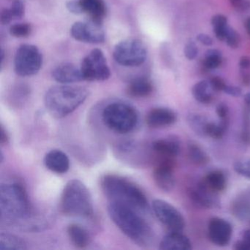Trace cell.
<instances>
[{
    "instance_id": "6da1fadb",
    "label": "cell",
    "mask_w": 250,
    "mask_h": 250,
    "mask_svg": "<svg viewBox=\"0 0 250 250\" xmlns=\"http://www.w3.org/2000/svg\"><path fill=\"white\" fill-rule=\"evenodd\" d=\"M137 211L116 202H110L108 206L109 217L121 232L137 245L147 247L153 240V231Z\"/></svg>"
},
{
    "instance_id": "7a4b0ae2",
    "label": "cell",
    "mask_w": 250,
    "mask_h": 250,
    "mask_svg": "<svg viewBox=\"0 0 250 250\" xmlns=\"http://www.w3.org/2000/svg\"><path fill=\"white\" fill-rule=\"evenodd\" d=\"M101 187L110 202L122 203L137 211L148 208V202L143 190L125 177L113 174L104 175Z\"/></svg>"
},
{
    "instance_id": "3957f363",
    "label": "cell",
    "mask_w": 250,
    "mask_h": 250,
    "mask_svg": "<svg viewBox=\"0 0 250 250\" xmlns=\"http://www.w3.org/2000/svg\"><path fill=\"white\" fill-rule=\"evenodd\" d=\"M2 219L10 222L26 220L31 215V203L25 187L19 181L2 183L0 187Z\"/></svg>"
},
{
    "instance_id": "277c9868",
    "label": "cell",
    "mask_w": 250,
    "mask_h": 250,
    "mask_svg": "<svg viewBox=\"0 0 250 250\" xmlns=\"http://www.w3.org/2000/svg\"><path fill=\"white\" fill-rule=\"evenodd\" d=\"M89 92L83 87L59 85L51 87L44 97L45 106L55 118H62L74 112L88 97Z\"/></svg>"
},
{
    "instance_id": "5b68a950",
    "label": "cell",
    "mask_w": 250,
    "mask_h": 250,
    "mask_svg": "<svg viewBox=\"0 0 250 250\" xmlns=\"http://www.w3.org/2000/svg\"><path fill=\"white\" fill-rule=\"evenodd\" d=\"M60 206L61 211L67 216L89 217L93 214L91 194L80 180L67 183L61 194Z\"/></svg>"
},
{
    "instance_id": "8992f818",
    "label": "cell",
    "mask_w": 250,
    "mask_h": 250,
    "mask_svg": "<svg viewBox=\"0 0 250 250\" xmlns=\"http://www.w3.org/2000/svg\"><path fill=\"white\" fill-rule=\"evenodd\" d=\"M102 119L105 125L112 131L119 134H127L137 125L138 115L131 105L115 102L109 104L104 109Z\"/></svg>"
},
{
    "instance_id": "52a82bcc",
    "label": "cell",
    "mask_w": 250,
    "mask_h": 250,
    "mask_svg": "<svg viewBox=\"0 0 250 250\" xmlns=\"http://www.w3.org/2000/svg\"><path fill=\"white\" fill-rule=\"evenodd\" d=\"M113 57L115 61L123 66H140L146 61L147 49L143 42L138 39H126L115 46Z\"/></svg>"
},
{
    "instance_id": "ba28073f",
    "label": "cell",
    "mask_w": 250,
    "mask_h": 250,
    "mask_svg": "<svg viewBox=\"0 0 250 250\" xmlns=\"http://www.w3.org/2000/svg\"><path fill=\"white\" fill-rule=\"evenodd\" d=\"M43 63L42 52L37 46L23 44L19 47L15 56V71L20 77L36 75Z\"/></svg>"
},
{
    "instance_id": "9c48e42d",
    "label": "cell",
    "mask_w": 250,
    "mask_h": 250,
    "mask_svg": "<svg viewBox=\"0 0 250 250\" xmlns=\"http://www.w3.org/2000/svg\"><path fill=\"white\" fill-rule=\"evenodd\" d=\"M80 69L86 81H105L111 75L104 54L99 49H93L83 60Z\"/></svg>"
},
{
    "instance_id": "30bf717a",
    "label": "cell",
    "mask_w": 250,
    "mask_h": 250,
    "mask_svg": "<svg viewBox=\"0 0 250 250\" xmlns=\"http://www.w3.org/2000/svg\"><path fill=\"white\" fill-rule=\"evenodd\" d=\"M152 207L156 217L169 230L182 232L185 228V219L173 206L165 200L156 199L153 200Z\"/></svg>"
},
{
    "instance_id": "8fae6325",
    "label": "cell",
    "mask_w": 250,
    "mask_h": 250,
    "mask_svg": "<svg viewBox=\"0 0 250 250\" xmlns=\"http://www.w3.org/2000/svg\"><path fill=\"white\" fill-rule=\"evenodd\" d=\"M73 39L87 43H101L104 42L105 33L102 24L92 20L74 23L71 28Z\"/></svg>"
},
{
    "instance_id": "7c38bea8",
    "label": "cell",
    "mask_w": 250,
    "mask_h": 250,
    "mask_svg": "<svg viewBox=\"0 0 250 250\" xmlns=\"http://www.w3.org/2000/svg\"><path fill=\"white\" fill-rule=\"evenodd\" d=\"M175 161L169 158H159L153 169V179L157 187L164 191H172L175 187Z\"/></svg>"
},
{
    "instance_id": "4fadbf2b",
    "label": "cell",
    "mask_w": 250,
    "mask_h": 250,
    "mask_svg": "<svg viewBox=\"0 0 250 250\" xmlns=\"http://www.w3.org/2000/svg\"><path fill=\"white\" fill-rule=\"evenodd\" d=\"M232 228L229 222L221 218H212L208 225L209 239L218 247H226L232 238Z\"/></svg>"
},
{
    "instance_id": "5bb4252c",
    "label": "cell",
    "mask_w": 250,
    "mask_h": 250,
    "mask_svg": "<svg viewBox=\"0 0 250 250\" xmlns=\"http://www.w3.org/2000/svg\"><path fill=\"white\" fill-rule=\"evenodd\" d=\"M188 196L191 201L200 208H216L220 206V200L218 194L210 191L201 181L195 188L188 190Z\"/></svg>"
},
{
    "instance_id": "9a60e30c",
    "label": "cell",
    "mask_w": 250,
    "mask_h": 250,
    "mask_svg": "<svg viewBox=\"0 0 250 250\" xmlns=\"http://www.w3.org/2000/svg\"><path fill=\"white\" fill-rule=\"evenodd\" d=\"M52 77L55 81L62 84L84 81L80 68L69 62L61 64L57 66L52 71Z\"/></svg>"
},
{
    "instance_id": "2e32d148",
    "label": "cell",
    "mask_w": 250,
    "mask_h": 250,
    "mask_svg": "<svg viewBox=\"0 0 250 250\" xmlns=\"http://www.w3.org/2000/svg\"><path fill=\"white\" fill-rule=\"evenodd\" d=\"M177 121L175 112L167 108H155L146 117V124L151 128H162L175 124Z\"/></svg>"
},
{
    "instance_id": "e0dca14e",
    "label": "cell",
    "mask_w": 250,
    "mask_h": 250,
    "mask_svg": "<svg viewBox=\"0 0 250 250\" xmlns=\"http://www.w3.org/2000/svg\"><path fill=\"white\" fill-rule=\"evenodd\" d=\"M43 162L46 167L55 173H65L70 168L69 159L62 150H51L46 153Z\"/></svg>"
},
{
    "instance_id": "ac0fdd59",
    "label": "cell",
    "mask_w": 250,
    "mask_h": 250,
    "mask_svg": "<svg viewBox=\"0 0 250 250\" xmlns=\"http://www.w3.org/2000/svg\"><path fill=\"white\" fill-rule=\"evenodd\" d=\"M152 149L159 158L175 159L180 153L181 146L178 139L171 137L153 142Z\"/></svg>"
},
{
    "instance_id": "d6986e66",
    "label": "cell",
    "mask_w": 250,
    "mask_h": 250,
    "mask_svg": "<svg viewBox=\"0 0 250 250\" xmlns=\"http://www.w3.org/2000/svg\"><path fill=\"white\" fill-rule=\"evenodd\" d=\"M159 249L162 250H189L192 249V246L188 237L182 232L171 231L164 237Z\"/></svg>"
},
{
    "instance_id": "ffe728a7",
    "label": "cell",
    "mask_w": 250,
    "mask_h": 250,
    "mask_svg": "<svg viewBox=\"0 0 250 250\" xmlns=\"http://www.w3.org/2000/svg\"><path fill=\"white\" fill-rule=\"evenodd\" d=\"M84 14L95 22L102 24L106 14V7L104 0H79Z\"/></svg>"
},
{
    "instance_id": "44dd1931",
    "label": "cell",
    "mask_w": 250,
    "mask_h": 250,
    "mask_svg": "<svg viewBox=\"0 0 250 250\" xmlns=\"http://www.w3.org/2000/svg\"><path fill=\"white\" fill-rule=\"evenodd\" d=\"M153 87L151 82L146 77H138L130 82L127 93L133 98L147 97L151 94Z\"/></svg>"
},
{
    "instance_id": "7402d4cb",
    "label": "cell",
    "mask_w": 250,
    "mask_h": 250,
    "mask_svg": "<svg viewBox=\"0 0 250 250\" xmlns=\"http://www.w3.org/2000/svg\"><path fill=\"white\" fill-rule=\"evenodd\" d=\"M68 235L72 244L77 248H85L90 244L88 232L77 224H71L68 227Z\"/></svg>"
},
{
    "instance_id": "603a6c76",
    "label": "cell",
    "mask_w": 250,
    "mask_h": 250,
    "mask_svg": "<svg viewBox=\"0 0 250 250\" xmlns=\"http://www.w3.org/2000/svg\"><path fill=\"white\" fill-rule=\"evenodd\" d=\"M206 187L210 191L219 194L226 188V176L222 171L213 170L208 173V175L201 180Z\"/></svg>"
},
{
    "instance_id": "cb8c5ba5",
    "label": "cell",
    "mask_w": 250,
    "mask_h": 250,
    "mask_svg": "<svg viewBox=\"0 0 250 250\" xmlns=\"http://www.w3.org/2000/svg\"><path fill=\"white\" fill-rule=\"evenodd\" d=\"M231 210L237 219L250 224V200L239 197L232 203Z\"/></svg>"
},
{
    "instance_id": "d4e9b609",
    "label": "cell",
    "mask_w": 250,
    "mask_h": 250,
    "mask_svg": "<svg viewBox=\"0 0 250 250\" xmlns=\"http://www.w3.org/2000/svg\"><path fill=\"white\" fill-rule=\"evenodd\" d=\"M27 244L22 238L13 234L2 232L0 235V250H27Z\"/></svg>"
},
{
    "instance_id": "484cf974",
    "label": "cell",
    "mask_w": 250,
    "mask_h": 250,
    "mask_svg": "<svg viewBox=\"0 0 250 250\" xmlns=\"http://www.w3.org/2000/svg\"><path fill=\"white\" fill-rule=\"evenodd\" d=\"M210 83L203 80L194 84L192 87V94L194 99L201 104H209L213 100Z\"/></svg>"
},
{
    "instance_id": "4316f807",
    "label": "cell",
    "mask_w": 250,
    "mask_h": 250,
    "mask_svg": "<svg viewBox=\"0 0 250 250\" xmlns=\"http://www.w3.org/2000/svg\"><path fill=\"white\" fill-rule=\"evenodd\" d=\"M187 122L190 128L200 137L207 136L208 127L210 121L206 117L199 114L191 113L187 117Z\"/></svg>"
},
{
    "instance_id": "83f0119b",
    "label": "cell",
    "mask_w": 250,
    "mask_h": 250,
    "mask_svg": "<svg viewBox=\"0 0 250 250\" xmlns=\"http://www.w3.org/2000/svg\"><path fill=\"white\" fill-rule=\"evenodd\" d=\"M25 12L24 5L21 1H16L8 9H4L1 14V23L3 25L9 24L14 20L22 18Z\"/></svg>"
},
{
    "instance_id": "f1b7e54d",
    "label": "cell",
    "mask_w": 250,
    "mask_h": 250,
    "mask_svg": "<svg viewBox=\"0 0 250 250\" xmlns=\"http://www.w3.org/2000/svg\"><path fill=\"white\" fill-rule=\"evenodd\" d=\"M188 154L193 163L198 166H203L208 163L209 157L207 153L196 143L191 142L188 145Z\"/></svg>"
},
{
    "instance_id": "f546056e",
    "label": "cell",
    "mask_w": 250,
    "mask_h": 250,
    "mask_svg": "<svg viewBox=\"0 0 250 250\" xmlns=\"http://www.w3.org/2000/svg\"><path fill=\"white\" fill-rule=\"evenodd\" d=\"M211 24L216 39L219 41H225V36L229 27L227 17L221 14L213 16L211 19Z\"/></svg>"
},
{
    "instance_id": "4dcf8cb0",
    "label": "cell",
    "mask_w": 250,
    "mask_h": 250,
    "mask_svg": "<svg viewBox=\"0 0 250 250\" xmlns=\"http://www.w3.org/2000/svg\"><path fill=\"white\" fill-rule=\"evenodd\" d=\"M228 126L229 119L220 120L219 124L210 122L208 127L207 136L215 140H220L226 133Z\"/></svg>"
},
{
    "instance_id": "1f68e13d",
    "label": "cell",
    "mask_w": 250,
    "mask_h": 250,
    "mask_svg": "<svg viewBox=\"0 0 250 250\" xmlns=\"http://www.w3.org/2000/svg\"><path fill=\"white\" fill-rule=\"evenodd\" d=\"M222 62V53L216 49H208L205 55L204 65L208 69L219 68Z\"/></svg>"
},
{
    "instance_id": "d6a6232c",
    "label": "cell",
    "mask_w": 250,
    "mask_h": 250,
    "mask_svg": "<svg viewBox=\"0 0 250 250\" xmlns=\"http://www.w3.org/2000/svg\"><path fill=\"white\" fill-rule=\"evenodd\" d=\"M233 169L236 173L250 179V158H241L235 162Z\"/></svg>"
},
{
    "instance_id": "836d02e7",
    "label": "cell",
    "mask_w": 250,
    "mask_h": 250,
    "mask_svg": "<svg viewBox=\"0 0 250 250\" xmlns=\"http://www.w3.org/2000/svg\"><path fill=\"white\" fill-rule=\"evenodd\" d=\"M243 143L250 145V106H247L243 114V128L241 131Z\"/></svg>"
},
{
    "instance_id": "e575fe53",
    "label": "cell",
    "mask_w": 250,
    "mask_h": 250,
    "mask_svg": "<svg viewBox=\"0 0 250 250\" xmlns=\"http://www.w3.org/2000/svg\"><path fill=\"white\" fill-rule=\"evenodd\" d=\"M32 27L27 23H20L13 25L10 29L11 36L16 38H25L30 36L31 33Z\"/></svg>"
},
{
    "instance_id": "d590c367",
    "label": "cell",
    "mask_w": 250,
    "mask_h": 250,
    "mask_svg": "<svg viewBox=\"0 0 250 250\" xmlns=\"http://www.w3.org/2000/svg\"><path fill=\"white\" fill-rule=\"evenodd\" d=\"M225 41L231 49H237L241 43L239 34L231 27L228 29Z\"/></svg>"
},
{
    "instance_id": "8d00e7d4",
    "label": "cell",
    "mask_w": 250,
    "mask_h": 250,
    "mask_svg": "<svg viewBox=\"0 0 250 250\" xmlns=\"http://www.w3.org/2000/svg\"><path fill=\"white\" fill-rule=\"evenodd\" d=\"M234 248L236 250H250V229L243 232L242 239L235 243Z\"/></svg>"
},
{
    "instance_id": "74e56055",
    "label": "cell",
    "mask_w": 250,
    "mask_h": 250,
    "mask_svg": "<svg viewBox=\"0 0 250 250\" xmlns=\"http://www.w3.org/2000/svg\"><path fill=\"white\" fill-rule=\"evenodd\" d=\"M184 55L188 60L195 59L198 55V48L197 45L193 42H189L187 43L184 48Z\"/></svg>"
},
{
    "instance_id": "f35d334b",
    "label": "cell",
    "mask_w": 250,
    "mask_h": 250,
    "mask_svg": "<svg viewBox=\"0 0 250 250\" xmlns=\"http://www.w3.org/2000/svg\"><path fill=\"white\" fill-rule=\"evenodd\" d=\"M231 6L238 11H244L250 8V0H229Z\"/></svg>"
},
{
    "instance_id": "ab89813d",
    "label": "cell",
    "mask_w": 250,
    "mask_h": 250,
    "mask_svg": "<svg viewBox=\"0 0 250 250\" xmlns=\"http://www.w3.org/2000/svg\"><path fill=\"white\" fill-rule=\"evenodd\" d=\"M66 8L69 12L75 14V15H81V14H84L79 0H70L67 2Z\"/></svg>"
},
{
    "instance_id": "60d3db41",
    "label": "cell",
    "mask_w": 250,
    "mask_h": 250,
    "mask_svg": "<svg viewBox=\"0 0 250 250\" xmlns=\"http://www.w3.org/2000/svg\"><path fill=\"white\" fill-rule=\"evenodd\" d=\"M210 87L213 91H224L227 84L222 78L219 77H213L210 82Z\"/></svg>"
},
{
    "instance_id": "b9f144b4",
    "label": "cell",
    "mask_w": 250,
    "mask_h": 250,
    "mask_svg": "<svg viewBox=\"0 0 250 250\" xmlns=\"http://www.w3.org/2000/svg\"><path fill=\"white\" fill-rule=\"evenodd\" d=\"M216 114L220 120L229 119V108L225 104H219L216 106Z\"/></svg>"
},
{
    "instance_id": "7bdbcfd3",
    "label": "cell",
    "mask_w": 250,
    "mask_h": 250,
    "mask_svg": "<svg viewBox=\"0 0 250 250\" xmlns=\"http://www.w3.org/2000/svg\"><path fill=\"white\" fill-rule=\"evenodd\" d=\"M224 92L227 94L229 95V96H233V97H239L242 93L241 89L240 87H235V86L227 85L225 90H224Z\"/></svg>"
},
{
    "instance_id": "ee69618b",
    "label": "cell",
    "mask_w": 250,
    "mask_h": 250,
    "mask_svg": "<svg viewBox=\"0 0 250 250\" xmlns=\"http://www.w3.org/2000/svg\"><path fill=\"white\" fill-rule=\"evenodd\" d=\"M197 41L202 44L205 45V46H210L213 44V40L210 36H208L206 34H199L197 36Z\"/></svg>"
},
{
    "instance_id": "f6af8a7d",
    "label": "cell",
    "mask_w": 250,
    "mask_h": 250,
    "mask_svg": "<svg viewBox=\"0 0 250 250\" xmlns=\"http://www.w3.org/2000/svg\"><path fill=\"white\" fill-rule=\"evenodd\" d=\"M9 141V136L7 133L6 130L4 128L3 125H1V137H0V143L2 146L8 144Z\"/></svg>"
},
{
    "instance_id": "bcb514c9",
    "label": "cell",
    "mask_w": 250,
    "mask_h": 250,
    "mask_svg": "<svg viewBox=\"0 0 250 250\" xmlns=\"http://www.w3.org/2000/svg\"><path fill=\"white\" fill-rule=\"evenodd\" d=\"M239 65L242 69H248L250 68V58L247 56H243L240 59Z\"/></svg>"
},
{
    "instance_id": "7dc6e473",
    "label": "cell",
    "mask_w": 250,
    "mask_h": 250,
    "mask_svg": "<svg viewBox=\"0 0 250 250\" xmlns=\"http://www.w3.org/2000/svg\"><path fill=\"white\" fill-rule=\"evenodd\" d=\"M244 101H245L247 106H250V93H247L244 96Z\"/></svg>"
},
{
    "instance_id": "c3c4849f",
    "label": "cell",
    "mask_w": 250,
    "mask_h": 250,
    "mask_svg": "<svg viewBox=\"0 0 250 250\" xmlns=\"http://www.w3.org/2000/svg\"><path fill=\"white\" fill-rule=\"evenodd\" d=\"M245 27L247 33H248V34L250 36V18H249L248 20H247V21H246Z\"/></svg>"
}]
</instances>
